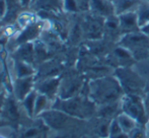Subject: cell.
<instances>
[{"instance_id": "1", "label": "cell", "mask_w": 149, "mask_h": 138, "mask_svg": "<svg viewBox=\"0 0 149 138\" xmlns=\"http://www.w3.org/2000/svg\"><path fill=\"white\" fill-rule=\"evenodd\" d=\"M124 95L125 93L115 75L96 77L89 81L87 95L97 107L119 103Z\"/></svg>"}, {"instance_id": "2", "label": "cell", "mask_w": 149, "mask_h": 138, "mask_svg": "<svg viewBox=\"0 0 149 138\" xmlns=\"http://www.w3.org/2000/svg\"><path fill=\"white\" fill-rule=\"evenodd\" d=\"M53 109H57L79 120H88L97 113V106L87 95H77L69 99H57Z\"/></svg>"}, {"instance_id": "3", "label": "cell", "mask_w": 149, "mask_h": 138, "mask_svg": "<svg viewBox=\"0 0 149 138\" xmlns=\"http://www.w3.org/2000/svg\"><path fill=\"white\" fill-rule=\"evenodd\" d=\"M39 118H41L51 132L55 134H68L83 121L53 108L40 115Z\"/></svg>"}, {"instance_id": "4", "label": "cell", "mask_w": 149, "mask_h": 138, "mask_svg": "<svg viewBox=\"0 0 149 138\" xmlns=\"http://www.w3.org/2000/svg\"><path fill=\"white\" fill-rule=\"evenodd\" d=\"M44 31H45V22L35 20L29 26L20 29L15 35L10 37L8 39L7 44H6L5 50L10 54L16 48L24 45V44L33 43L42 37Z\"/></svg>"}, {"instance_id": "5", "label": "cell", "mask_w": 149, "mask_h": 138, "mask_svg": "<svg viewBox=\"0 0 149 138\" xmlns=\"http://www.w3.org/2000/svg\"><path fill=\"white\" fill-rule=\"evenodd\" d=\"M118 45L127 49L134 58L141 59L149 55V37L141 31L122 35Z\"/></svg>"}, {"instance_id": "6", "label": "cell", "mask_w": 149, "mask_h": 138, "mask_svg": "<svg viewBox=\"0 0 149 138\" xmlns=\"http://www.w3.org/2000/svg\"><path fill=\"white\" fill-rule=\"evenodd\" d=\"M120 107H121V112L131 116L137 121L139 125L145 126L148 118L146 116L145 106L139 95L125 93L120 102Z\"/></svg>"}, {"instance_id": "7", "label": "cell", "mask_w": 149, "mask_h": 138, "mask_svg": "<svg viewBox=\"0 0 149 138\" xmlns=\"http://www.w3.org/2000/svg\"><path fill=\"white\" fill-rule=\"evenodd\" d=\"M114 75L118 78L124 93L127 95H139L144 87L142 78L131 68L127 66L119 67L115 70Z\"/></svg>"}, {"instance_id": "8", "label": "cell", "mask_w": 149, "mask_h": 138, "mask_svg": "<svg viewBox=\"0 0 149 138\" xmlns=\"http://www.w3.org/2000/svg\"><path fill=\"white\" fill-rule=\"evenodd\" d=\"M15 138H49L51 130L41 118H29L15 128Z\"/></svg>"}, {"instance_id": "9", "label": "cell", "mask_w": 149, "mask_h": 138, "mask_svg": "<svg viewBox=\"0 0 149 138\" xmlns=\"http://www.w3.org/2000/svg\"><path fill=\"white\" fill-rule=\"evenodd\" d=\"M0 118H2L9 125H12L16 128L18 125H20L30 117L24 112L22 103L18 100H16L12 93H9L2 109L1 114H0Z\"/></svg>"}, {"instance_id": "10", "label": "cell", "mask_w": 149, "mask_h": 138, "mask_svg": "<svg viewBox=\"0 0 149 138\" xmlns=\"http://www.w3.org/2000/svg\"><path fill=\"white\" fill-rule=\"evenodd\" d=\"M83 79L77 75H70V76L62 77L60 82L58 98L59 99H69L80 95L83 89Z\"/></svg>"}, {"instance_id": "11", "label": "cell", "mask_w": 149, "mask_h": 138, "mask_svg": "<svg viewBox=\"0 0 149 138\" xmlns=\"http://www.w3.org/2000/svg\"><path fill=\"white\" fill-rule=\"evenodd\" d=\"M61 78L59 75L53 77H47V78L36 80L35 89L38 93H43L47 95L52 101H55L58 98V91H59Z\"/></svg>"}, {"instance_id": "12", "label": "cell", "mask_w": 149, "mask_h": 138, "mask_svg": "<svg viewBox=\"0 0 149 138\" xmlns=\"http://www.w3.org/2000/svg\"><path fill=\"white\" fill-rule=\"evenodd\" d=\"M104 20L106 18L91 13V15L85 20L83 24V33L85 37L89 40L100 39L104 32Z\"/></svg>"}, {"instance_id": "13", "label": "cell", "mask_w": 149, "mask_h": 138, "mask_svg": "<svg viewBox=\"0 0 149 138\" xmlns=\"http://www.w3.org/2000/svg\"><path fill=\"white\" fill-rule=\"evenodd\" d=\"M36 85V75L33 76L22 77V78H15L12 85V95L16 100L22 102L31 91L35 89Z\"/></svg>"}, {"instance_id": "14", "label": "cell", "mask_w": 149, "mask_h": 138, "mask_svg": "<svg viewBox=\"0 0 149 138\" xmlns=\"http://www.w3.org/2000/svg\"><path fill=\"white\" fill-rule=\"evenodd\" d=\"M118 20L120 32H121L122 35L140 31L137 11H130L122 13L118 15Z\"/></svg>"}, {"instance_id": "15", "label": "cell", "mask_w": 149, "mask_h": 138, "mask_svg": "<svg viewBox=\"0 0 149 138\" xmlns=\"http://www.w3.org/2000/svg\"><path fill=\"white\" fill-rule=\"evenodd\" d=\"M89 12L102 18L117 15L115 12V6L111 0H91L89 6Z\"/></svg>"}, {"instance_id": "16", "label": "cell", "mask_w": 149, "mask_h": 138, "mask_svg": "<svg viewBox=\"0 0 149 138\" xmlns=\"http://www.w3.org/2000/svg\"><path fill=\"white\" fill-rule=\"evenodd\" d=\"M12 58L22 61L28 62L35 65V45L33 43H28L16 48L12 53H10Z\"/></svg>"}, {"instance_id": "17", "label": "cell", "mask_w": 149, "mask_h": 138, "mask_svg": "<svg viewBox=\"0 0 149 138\" xmlns=\"http://www.w3.org/2000/svg\"><path fill=\"white\" fill-rule=\"evenodd\" d=\"M142 0H114L113 3L115 6V12L120 15L125 12L136 11L141 4Z\"/></svg>"}, {"instance_id": "18", "label": "cell", "mask_w": 149, "mask_h": 138, "mask_svg": "<svg viewBox=\"0 0 149 138\" xmlns=\"http://www.w3.org/2000/svg\"><path fill=\"white\" fill-rule=\"evenodd\" d=\"M53 104L54 101L49 99L47 95L38 93V97L37 100H36V107H35V118L39 117L43 113L51 110L53 108Z\"/></svg>"}, {"instance_id": "19", "label": "cell", "mask_w": 149, "mask_h": 138, "mask_svg": "<svg viewBox=\"0 0 149 138\" xmlns=\"http://www.w3.org/2000/svg\"><path fill=\"white\" fill-rule=\"evenodd\" d=\"M116 119L118 121L119 125L121 126L122 130L127 133V134H129L132 130H134L136 127L139 126V124H138V122L135 119H133L131 116H129V115L125 114L123 112L119 113L116 116Z\"/></svg>"}, {"instance_id": "20", "label": "cell", "mask_w": 149, "mask_h": 138, "mask_svg": "<svg viewBox=\"0 0 149 138\" xmlns=\"http://www.w3.org/2000/svg\"><path fill=\"white\" fill-rule=\"evenodd\" d=\"M7 3V13L4 17V22H11L18 17L19 10L22 8L20 0H6Z\"/></svg>"}, {"instance_id": "21", "label": "cell", "mask_w": 149, "mask_h": 138, "mask_svg": "<svg viewBox=\"0 0 149 138\" xmlns=\"http://www.w3.org/2000/svg\"><path fill=\"white\" fill-rule=\"evenodd\" d=\"M37 97H38V91H37V89H35L20 102L24 112L26 113V115H28L30 118H35V107H36V100H37Z\"/></svg>"}, {"instance_id": "22", "label": "cell", "mask_w": 149, "mask_h": 138, "mask_svg": "<svg viewBox=\"0 0 149 138\" xmlns=\"http://www.w3.org/2000/svg\"><path fill=\"white\" fill-rule=\"evenodd\" d=\"M136 11H137L138 22H139V26L141 29L143 26L149 24V3L142 0L141 4Z\"/></svg>"}, {"instance_id": "23", "label": "cell", "mask_w": 149, "mask_h": 138, "mask_svg": "<svg viewBox=\"0 0 149 138\" xmlns=\"http://www.w3.org/2000/svg\"><path fill=\"white\" fill-rule=\"evenodd\" d=\"M63 1L64 0H38L37 3L46 9L60 10L63 9Z\"/></svg>"}, {"instance_id": "24", "label": "cell", "mask_w": 149, "mask_h": 138, "mask_svg": "<svg viewBox=\"0 0 149 138\" xmlns=\"http://www.w3.org/2000/svg\"><path fill=\"white\" fill-rule=\"evenodd\" d=\"M16 130L12 125H3L0 126V138H15Z\"/></svg>"}, {"instance_id": "25", "label": "cell", "mask_w": 149, "mask_h": 138, "mask_svg": "<svg viewBox=\"0 0 149 138\" xmlns=\"http://www.w3.org/2000/svg\"><path fill=\"white\" fill-rule=\"evenodd\" d=\"M63 10L69 13H78L79 8L76 3V0H64L63 1Z\"/></svg>"}, {"instance_id": "26", "label": "cell", "mask_w": 149, "mask_h": 138, "mask_svg": "<svg viewBox=\"0 0 149 138\" xmlns=\"http://www.w3.org/2000/svg\"><path fill=\"white\" fill-rule=\"evenodd\" d=\"M129 138H148L146 129L143 126L139 125L129 133Z\"/></svg>"}, {"instance_id": "27", "label": "cell", "mask_w": 149, "mask_h": 138, "mask_svg": "<svg viewBox=\"0 0 149 138\" xmlns=\"http://www.w3.org/2000/svg\"><path fill=\"white\" fill-rule=\"evenodd\" d=\"M7 13V3L6 0H0V20H3Z\"/></svg>"}, {"instance_id": "28", "label": "cell", "mask_w": 149, "mask_h": 138, "mask_svg": "<svg viewBox=\"0 0 149 138\" xmlns=\"http://www.w3.org/2000/svg\"><path fill=\"white\" fill-rule=\"evenodd\" d=\"M8 95H9V93H8L7 91H3V89H0V114H1V112H2V109H3L4 104H5V101H6V99H7Z\"/></svg>"}, {"instance_id": "29", "label": "cell", "mask_w": 149, "mask_h": 138, "mask_svg": "<svg viewBox=\"0 0 149 138\" xmlns=\"http://www.w3.org/2000/svg\"><path fill=\"white\" fill-rule=\"evenodd\" d=\"M38 0H20V3H22V8L31 7V5L37 3Z\"/></svg>"}, {"instance_id": "30", "label": "cell", "mask_w": 149, "mask_h": 138, "mask_svg": "<svg viewBox=\"0 0 149 138\" xmlns=\"http://www.w3.org/2000/svg\"><path fill=\"white\" fill-rule=\"evenodd\" d=\"M140 31H141L142 33H144L146 36H148L149 37V24H145V26H143L141 29H140Z\"/></svg>"}, {"instance_id": "31", "label": "cell", "mask_w": 149, "mask_h": 138, "mask_svg": "<svg viewBox=\"0 0 149 138\" xmlns=\"http://www.w3.org/2000/svg\"><path fill=\"white\" fill-rule=\"evenodd\" d=\"M110 138H129V134H127L126 132H122V133H120V134L116 135V136H113Z\"/></svg>"}, {"instance_id": "32", "label": "cell", "mask_w": 149, "mask_h": 138, "mask_svg": "<svg viewBox=\"0 0 149 138\" xmlns=\"http://www.w3.org/2000/svg\"><path fill=\"white\" fill-rule=\"evenodd\" d=\"M8 123L6 121H4L2 118H0V126H3V125H7Z\"/></svg>"}, {"instance_id": "33", "label": "cell", "mask_w": 149, "mask_h": 138, "mask_svg": "<svg viewBox=\"0 0 149 138\" xmlns=\"http://www.w3.org/2000/svg\"><path fill=\"white\" fill-rule=\"evenodd\" d=\"M4 26H5V22H4L3 20H0V30H2Z\"/></svg>"}, {"instance_id": "34", "label": "cell", "mask_w": 149, "mask_h": 138, "mask_svg": "<svg viewBox=\"0 0 149 138\" xmlns=\"http://www.w3.org/2000/svg\"><path fill=\"white\" fill-rule=\"evenodd\" d=\"M4 35H5V34H4V28H3L2 30H0V39H1Z\"/></svg>"}, {"instance_id": "35", "label": "cell", "mask_w": 149, "mask_h": 138, "mask_svg": "<svg viewBox=\"0 0 149 138\" xmlns=\"http://www.w3.org/2000/svg\"><path fill=\"white\" fill-rule=\"evenodd\" d=\"M143 1H146V2H148V3H149V0H143Z\"/></svg>"}, {"instance_id": "36", "label": "cell", "mask_w": 149, "mask_h": 138, "mask_svg": "<svg viewBox=\"0 0 149 138\" xmlns=\"http://www.w3.org/2000/svg\"><path fill=\"white\" fill-rule=\"evenodd\" d=\"M111 1H114V0H111Z\"/></svg>"}]
</instances>
